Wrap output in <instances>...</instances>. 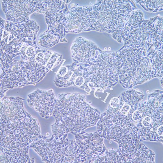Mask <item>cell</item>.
Masks as SVG:
<instances>
[{"mask_svg": "<svg viewBox=\"0 0 163 163\" xmlns=\"http://www.w3.org/2000/svg\"><path fill=\"white\" fill-rule=\"evenodd\" d=\"M84 81L83 78L81 76H79L76 79L75 83L76 86H79L82 84Z\"/></svg>", "mask_w": 163, "mask_h": 163, "instance_id": "cell-6", "label": "cell"}, {"mask_svg": "<svg viewBox=\"0 0 163 163\" xmlns=\"http://www.w3.org/2000/svg\"><path fill=\"white\" fill-rule=\"evenodd\" d=\"M0 75L1 97L9 89L32 84L27 79L23 64L11 62L9 60L2 65Z\"/></svg>", "mask_w": 163, "mask_h": 163, "instance_id": "cell-3", "label": "cell"}, {"mask_svg": "<svg viewBox=\"0 0 163 163\" xmlns=\"http://www.w3.org/2000/svg\"><path fill=\"white\" fill-rule=\"evenodd\" d=\"M117 68L112 57L103 56L98 59L88 70L86 80L95 87L109 85L117 73Z\"/></svg>", "mask_w": 163, "mask_h": 163, "instance_id": "cell-2", "label": "cell"}, {"mask_svg": "<svg viewBox=\"0 0 163 163\" xmlns=\"http://www.w3.org/2000/svg\"><path fill=\"white\" fill-rule=\"evenodd\" d=\"M55 112L62 119H67V127L73 129L90 124L94 111L79 94H63L56 102Z\"/></svg>", "mask_w": 163, "mask_h": 163, "instance_id": "cell-1", "label": "cell"}, {"mask_svg": "<svg viewBox=\"0 0 163 163\" xmlns=\"http://www.w3.org/2000/svg\"><path fill=\"white\" fill-rule=\"evenodd\" d=\"M95 50V46L93 43L83 39H79L75 41L71 47L73 56L78 60L90 58L94 55Z\"/></svg>", "mask_w": 163, "mask_h": 163, "instance_id": "cell-5", "label": "cell"}, {"mask_svg": "<svg viewBox=\"0 0 163 163\" xmlns=\"http://www.w3.org/2000/svg\"><path fill=\"white\" fill-rule=\"evenodd\" d=\"M29 104L37 111L44 114L49 113L55 108L56 100L53 90L39 89L28 95Z\"/></svg>", "mask_w": 163, "mask_h": 163, "instance_id": "cell-4", "label": "cell"}]
</instances>
